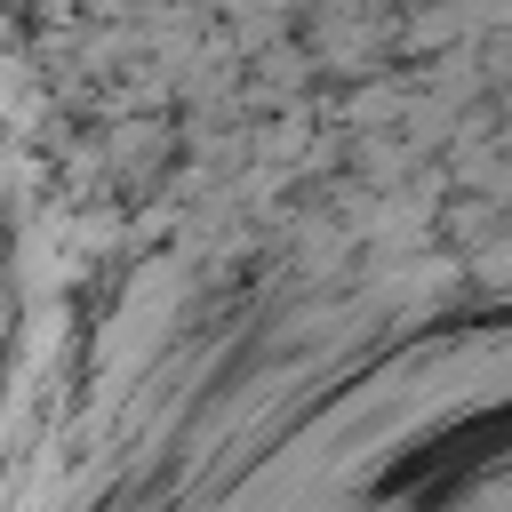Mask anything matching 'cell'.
<instances>
[{
	"label": "cell",
	"instance_id": "cell-1",
	"mask_svg": "<svg viewBox=\"0 0 512 512\" xmlns=\"http://www.w3.org/2000/svg\"><path fill=\"white\" fill-rule=\"evenodd\" d=\"M0 512H512V16L8 24Z\"/></svg>",
	"mask_w": 512,
	"mask_h": 512
}]
</instances>
